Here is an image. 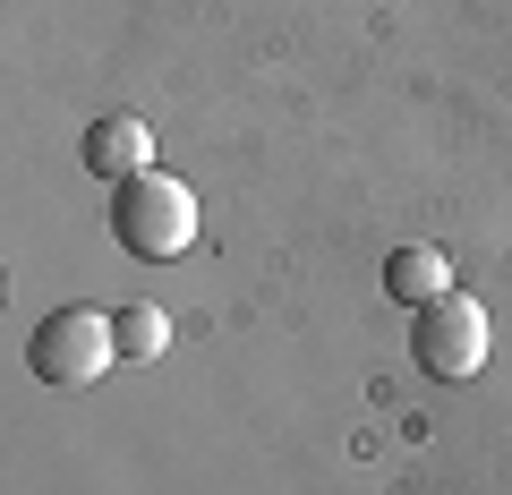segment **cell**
I'll use <instances>...</instances> for the list:
<instances>
[{
  "label": "cell",
  "instance_id": "6da1fadb",
  "mask_svg": "<svg viewBox=\"0 0 512 495\" xmlns=\"http://www.w3.org/2000/svg\"><path fill=\"white\" fill-rule=\"evenodd\" d=\"M111 239H120L128 257H188V239H197V197L188 180L171 171H137V180H111Z\"/></svg>",
  "mask_w": 512,
  "mask_h": 495
},
{
  "label": "cell",
  "instance_id": "3957f363",
  "mask_svg": "<svg viewBox=\"0 0 512 495\" xmlns=\"http://www.w3.org/2000/svg\"><path fill=\"white\" fill-rule=\"evenodd\" d=\"M410 359H419L436 385L478 376V367H487V308L461 299V291H444L436 308H419V325H410Z\"/></svg>",
  "mask_w": 512,
  "mask_h": 495
},
{
  "label": "cell",
  "instance_id": "8992f818",
  "mask_svg": "<svg viewBox=\"0 0 512 495\" xmlns=\"http://www.w3.org/2000/svg\"><path fill=\"white\" fill-rule=\"evenodd\" d=\"M111 342H120V359H154L171 342V316L146 308V299H128V308H111Z\"/></svg>",
  "mask_w": 512,
  "mask_h": 495
},
{
  "label": "cell",
  "instance_id": "7a4b0ae2",
  "mask_svg": "<svg viewBox=\"0 0 512 495\" xmlns=\"http://www.w3.org/2000/svg\"><path fill=\"white\" fill-rule=\"evenodd\" d=\"M111 359H120V342H111V308H52L35 325V342H26V367H35L43 385H60V393L94 385Z\"/></svg>",
  "mask_w": 512,
  "mask_h": 495
},
{
  "label": "cell",
  "instance_id": "277c9868",
  "mask_svg": "<svg viewBox=\"0 0 512 495\" xmlns=\"http://www.w3.org/2000/svg\"><path fill=\"white\" fill-rule=\"evenodd\" d=\"M86 171L94 180H137V171H154V137L137 111H103L86 129Z\"/></svg>",
  "mask_w": 512,
  "mask_h": 495
},
{
  "label": "cell",
  "instance_id": "5b68a950",
  "mask_svg": "<svg viewBox=\"0 0 512 495\" xmlns=\"http://www.w3.org/2000/svg\"><path fill=\"white\" fill-rule=\"evenodd\" d=\"M384 291L402 299V308H436V299L453 291V257H444V248H393V257H384Z\"/></svg>",
  "mask_w": 512,
  "mask_h": 495
}]
</instances>
